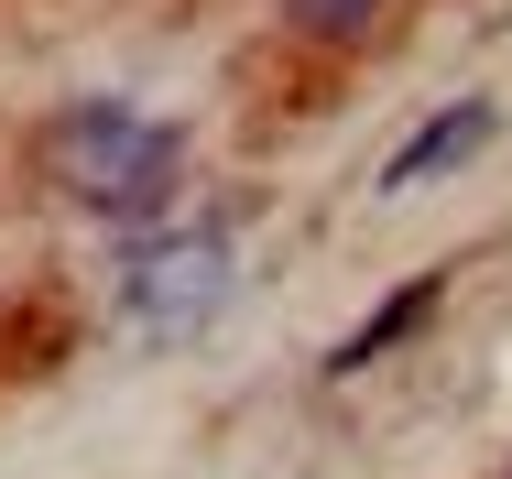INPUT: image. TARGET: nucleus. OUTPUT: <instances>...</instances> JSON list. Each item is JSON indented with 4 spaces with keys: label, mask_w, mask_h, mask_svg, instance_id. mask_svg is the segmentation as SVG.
Masks as SVG:
<instances>
[{
    "label": "nucleus",
    "mask_w": 512,
    "mask_h": 479,
    "mask_svg": "<svg viewBox=\"0 0 512 479\" xmlns=\"http://www.w3.org/2000/svg\"><path fill=\"white\" fill-rule=\"evenodd\" d=\"M55 175L77 207H99V218H153L175 175H186V142L164 131V120H142V109H120V98H88L77 120H55Z\"/></svg>",
    "instance_id": "f257e3e1"
},
{
    "label": "nucleus",
    "mask_w": 512,
    "mask_h": 479,
    "mask_svg": "<svg viewBox=\"0 0 512 479\" xmlns=\"http://www.w3.org/2000/svg\"><path fill=\"white\" fill-rule=\"evenodd\" d=\"M218 294H229V240H218V229H186V240L131 251V327H153V338L207 327Z\"/></svg>",
    "instance_id": "f03ea898"
},
{
    "label": "nucleus",
    "mask_w": 512,
    "mask_h": 479,
    "mask_svg": "<svg viewBox=\"0 0 512 479\" xmlns=\"http://www.w3.org/2000/svg\"><path fill=\"white\" fill-rule=\"evenodd\" d=\"M480 142H491V98H458V109H447L436 131H414L404 153L382 164V186H425V175H447V164H469Z\"/></svg>",
    "instance_id": "7ed1b4c3"
},
{
    "label": "nucleus",
    "mask_w": 512,
    "mask_h": 479,
    "mask_svg": "<svg viewBox=\"0 0 512 479\" xmlns=\"http://www.w3.org/2000/svg\"><path fill=\"white\" fill-rule=\"evenodd\" d=\"M436 294H447V273H414L404 294H382V305H371V316H360V327L327 349V371H371V360H382L404 327H425V316H436Z\"/></svg>",
    "instance_id": "20e7f679"
},
{
    "label": "nucleus",
    "mask_w": 512,
    "mask_h": 479,
    "mask_svg": "<svg viewBox=\"0 0 512 479\" xmlns=\"http://www.w3.org/2000/svg\"><path fill=\"white\" fill-rule=\"evenodd\" d=\"M382 11H393V0H284V22H295L306 44H360Z\"/></svg>",
    "instance_id": "39448f33"
}]
</instances>
